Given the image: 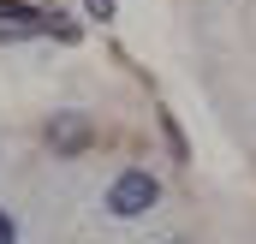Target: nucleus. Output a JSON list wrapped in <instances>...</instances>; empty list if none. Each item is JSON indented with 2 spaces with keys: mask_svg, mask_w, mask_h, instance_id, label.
Here are the masks:
<instances>
[{
  "mask_svg": "<svg viewBox=\"0 0 256 244\" xmlns=\"http://www.w3.org/2000/svg\"><path fill=\"white\" fill-rule=\"evenodd\" d=\"M36 30H48V18H42L36 6H24V0H0V36H36Z\"/></svg>",
  "mask_w": 256,
  "mask_h": 244,
  "instance_id": "7ed1b4c3",
  "label": "nucleus"
},
{
  "mask_svg": "<svg viewBox=\"0 0 256 244\" xmlns=\"http://www.w3.org/2000/svg\"><path fill=\"white\" fill-rule=\"evenodd\" d=\"M155 196H161L155 173L131 167V173H120V179L108 184V214H120V220H137V214H149V208H155Z\"/></svg>",
  "mask_w": 256,
  "mask_h": 244,
  "instance_id": "f257e3e1",
  "label": "nucleus"
},
{
  "mask_svg": "<svg viewBox=\"0 0 256 244\" xmlns=\"http://www.w3.org/2000/svg\"><path fill=\"white\" fill-rule=\"evenodd\" d=\"M90 120L84 114H54V125H48V143H54V155H78V149H90Z\"/></svg>",
  "mask_w": 256,
  "mask_h": 244,
  "instance_id": "f03ea898",
  "label": "nucleus"
},
{
  "mask_svg": "<svg viewBox=\"0 0 256 244\" xmlns=\"http://www.w3.org/2000/svg\"><path fill=\"white\" fill-rule=\"evenodd\" d=\"M84 12H90V18H102V24H108V18H114V0H84Z\"/></svg>",
  "mask_w": 256,
  "mask_h": 244,
  "instance_id": "20e7f679",
  "label": "nucleus"
},
{
  "mask_svg": "<svg viewBox=\"0 0 256 244\" xmlns=\"http://www.w3.org/2000/svg\"><path fill=\"white\" fill-rule=\"evenodd\" d=\"M0 244H18V220H12L6 208H0Z\"/></svg>",
  "mask_w": 256,
  "mask_h": 244,
  "instance_id": "39448f33",
  "label": "nucleus"
}]
</instances>
